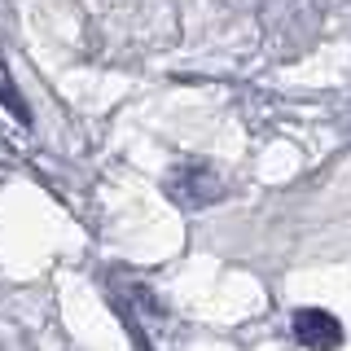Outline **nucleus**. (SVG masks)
<instances>
[{
	"label": "nucleus",
	"instance_id": "1",
	"mask_svg": "<svg viewBox=\"0 0 351 351\" xmlns=\"http://www.w3.org/2000/svg\"><path fill=\"white\" fill-rule=\"evenodd\" d=\"M294 334H299L303 347L312 351H329L338 347V338H343V329H338V321L329 312H316V307H307V312L294 316Z\"/></svg>",
	"mask_w": 351,
	"mask_h": 351
}]
</instances>
